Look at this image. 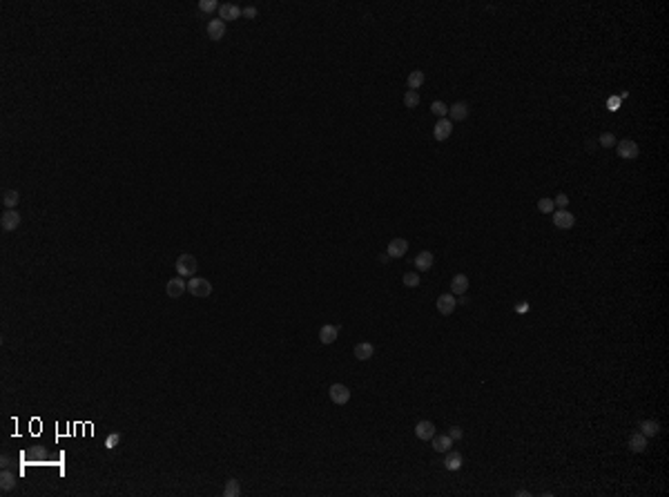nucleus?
<instances>
[{
    "mask_svg": "<svg viewBox=\"0 0 669 497\" xmlns=\"http://www.w3.org/2000/svg\"><path fill=\"white\" fill-rule=\"evenodd\" d=\"M188 292L192 294V297L205 299V297H210V294H212V283L207 281V279H203V277H192L188 281Z\"/></svg>",
    "mask_w": 669,
    "mask_h": 497,
    "instance_id": "obj_1",
    "label": "nucleus"
},
{
    "mask_svg": "<svg viewBox=\"0 0 669 497\" xmlns=\"http://www.w3.org/2000/svg\"><path fill=\"white\" fill-rule=\"evenodd\" d=\"M174 267H177V272H179V277H190L192 279L196 275V270H199V263H196V259L192 254H181L177 259V263H174Z\"/></svg>",
    "mask_w": 669,
    "mask_h": 497,
    "instance_id": "obj_2",
    "label": "nucleus"
},
{
    "mask_svg": "<svg viewBox=\"0 0 669 497\" xmlns=\"http://www.w3.org/2000/svg\"><path fill=\"white\" fill-rule=\"evenodd\" d=\"M328 395H330V401L335 406H346L350 401V388L344 386V384H333L328 388Z\"/></svg>",
    "mask_w": 669,
    "mask_h": 497,
    "instance_id": "obj_3",
    "label": "nucleus"
},
{
    "mask_svg": "<svg viewBox=\"0 0 669 497\" xmlns=\"http://www.w3.org/2000/svg\"><path fill=\"white\" fill-rule=\"evenodd\" d=\"M616 149H618V156L625 159V161H633V159H638V154H640L638 143L631 141V138H625V141L616 143Z\"/></svg>",
    "mask_w": 669,
    "mask_h": 497,
    "instance_id": "obj_4",
    "label": "nucleus"
},
{
    "mask_svg": "<svg viewBox=\"0 0 669 497\" xmlns=\"http://www.w3.org/2000/svg\"><path fill=\"white\" fill-rule=\"evenodd\" d=\"M455 308H457V299H455V294L451 292H446V294H440L437 297V312L444 317H448V315H453Z\"/></svg>",
    "mask_w": 669,
    "mask_h": 497,
    "instance_id": "obj_5",
    "label": "nucleus"
},
{
    "mask_svg": "<svg viewBox=\"0 0 669 497\" xmlns=\"http://www.w3.org/2000/svg\"><path fill=\"white\" fill-rule=\"evenodd\" d=\"M406 252H408V241L406 239H393V241L389 243V248H386L389 259H402V256H406Z\"/></svg>",
    "mask_w": 669,
    "mask_h": 497,
    "instance_id": "obj_6",
    "label": "nucleus"
},
{
    "mask_svg": "<svg viewBox=\"0 0 669 497\" xmlns=\"http://www.w3.org/2000/svg\"><path fill=\"white\" fill-rule=\"evenodd\" d=\"M573 223H576V216H573L571 212H567V210L553 212V225L558 227V230H571Z\"/></svg>",
    "mask_w": 669,
    "mask_h": 497,
    "instance_id": "obj_7",
    "label": "nucleus"
},
{
    "mask_svg": "<svg viewBox=\"0 0 669 497\" xmlns=\"http://www.w3.org/2000/svg\"><path fill=\"white\" fill-rule=\"evenodd\" d=\"M18 225H20V214L16 210H7L3 216H0V227H3L5 232L18 230Z\"/></svg>",
    "mask_w": 669,
    "mask_h": 497,
    "instance_id": "obj_8",
    "label": "nucleus"
},
{
    "mask_svg": "<svg viewBox=\"0 0 669 497\" xmlns=\"http://www.w3.org/2000/svg\"><path fill=\"white\" fill-rule=\"evenodd\" d=\"M453 134V121L451 119H440L435 123V130H433V136H435V141H446L448 136Z\"/></svg>",
    "mask_w": 669,
    "mask_h": 497,
    "instance_id": "obj_9",
    "label": "nucleus"
},
{
    "mask_svg": "<svg viewBox=\"0 0 669 497\" xmlns=\"http://www.w3.org/2000/svg\"><path fill=\"white\" fill-rule=\"evenodd\" d=\"M165 292H167V297H170V299H179L183 292H188V283H185L181 277H174V279L167 281Z\"/></svg>",
    "mask_w": 669,
    "mask_h": 497,
    "instance_id": "obj_10",
    "label": "nucleus"
},
{
    "mask_svg": "<svg viewBox=\"0 0 669 497\" xmlns=\"http://www.w3.org/2000/svg\"><path fill=\"white\" fill-rule=\"evenodd\" d=\"M337 337H339V326H333V323H326V326L319 328V341H322L324 346H330V343H335L337 341Z\"/></svg>",
    "mask_w": 669,
    "mask_h": 497,
    "instance_id": "obj_11",
    "label": "nucleus"
},
{
    "mask_svg": "<svg viewBox=\"0 0 669 497\" xmlns=\"http://www.w3.org/2000/svg\"><path fill=\"white\" fill-rule=\"evenodd\" d=\"M219 18L223 22H232V20H239L241 18V7L237 5H219Z\"/></svg>",
    "mask_w": 669,
    "mask_h": 497,
    "instance_id": "obj_12",
    "label": "nucleus"
},
{
    "mask_svg": "<svg viewBox=\"0 0 669 497\" xmlns=\"http://www.w3.org/2000/svg\"><path fill=\"white\" fill-rule=\"evenodd\" d=\"M207 36H210V41H221V38L226 36V22H223L221 18L210 20L207 22Z\"/></svg>",
    "mask_w": 669,
    "mask_h": 497,
    "instance_id": "obj_13",
    "label": "nucleus"
},
{
    "mask_svg": "<svg viewBox=\"0 0 669 497\" xmlns=\"http://www.w3.org/2000/svg\"><path fill=\"white\" fill-rule=\"evenodd\" d=\"M466 290H469V277L466 275H455L451 279V294L462 297V294H466Z\"/></svg>",
    "mask_w": 669,
    "mask_h": 497,
    "instance_id": "obj_14",
    "label": "nucleus"
},
{
    "mask_svg": "<svg viewBox=\"0 0 669 497\" xmlns=\"http://www.w3.org/2000/svg\"><path fill=\"white\" fill-rule=\"evenodd\" d=\"M415 435H417V439H421V442H429V439H433V435H435V424L433 422H419L417 426H415Z\"/></svg>",
    "mask_w": 669,
    "mask_h": 497,
    "instance_id": "obj_15",
    "label": "nucleus"
},
{
    "mask_svg": "<svg viewBox=\"0 0 669 497\" xmlns=\"http://www.w3.org/2000/svg\"><path fill=\"white\" fill-rule=\"evenodd\" d=\"M433 261H435L433 252H429V250H421V252L415 256V267H417L419 272H429L431 267H433Z\"/></svg>",
    "mask_w": 669,
    "mask_h": 497,
    "instance_id": "obj_16",
    "label": "nucleus"
},
{
    "mask_svg": "<svg viewBox=\"0 0 669 497\" xmlns=\"http://www.w3.org/2000/svg\"><path fill=\"white\" fill-rule=\"evenodd\" d=\"M431 442H433V450H435V453H448L451 446H453V439L448 437V435H437V433L433 435Z\"/></svg>",
    "mask_w": 669,
    "mask_h": 497,
    "instance_id": "obj_17",
    "label": "nucleus"
},
{
    "mask_svg": "<svg viewBox=\"0 0 669 497\" xmlns=\"http://www.w3.org/2000/svg\"><path fill=\"white\" fill-rule=\"evenodd\" d=\"M353 355H355V359H359V361H368L370 357L375 355V346L370 343V341H362V343L355 346Z\"/></svg>",
    "mask_w": 669,
    "mask_h": 497,
    "instance_id": "obj_18",
    "label": "nucleus"
},
{
    "mask_svg": "<svg viewBox=\"0 0 669 497\" xmlns=\"http://www.w3.org/2000/svg\"><path fill=\"white\" fill-rule=\"evenodd\" d=\"M448 116H451V121H464L469 116V105L464 100H457V103H453L448 107Z\"/></svg>",
    "mask_w": 669,
    "mask_h": 497,
    "instance_id": "obj_19",
    "label": "nucleus"
},
{
    "mask_svg": "<svg viewBox=\"0 0 669 497\" xmlns=\"http://www.w3.org/2000/svg\"><path fill=\"white\" fill-rule=\"evenodd\" d=\"M462 466H464V457L460 453H455V450H448L446 460H444V468L446 471H460Z\"/></svg>",
    "mask_w": 669,
    "mask_h": 497,
    "instance_id": "obj_20",
    "label": "nucleus"
},
{
    "mask_svg": "<svg viewBox=\"0 0 669 497\" xmlns=\"http://www.w3.org/2000/svg\"><path fill=\"white\" fill-rule=\"evenodd\" d=\"M640 433L645 435V437H656L660 431V426H658V422H654V419H645V422H640Z\"/></svg>",
    "mask_w": 669,
    "mask_h": 497,
    "instance_id": "obj_21",
    "label": "nucleus"
},
{
    "mask_svg": "<svg viewBox=\"0 0 669 497\" xmlns=\"http://www.w3.org/2000/svg\"><path fill=\"white\" fill-rule=\"evenodd\" d=\"M14 486H16L14 473H11L9 468H3V475H0V488H3L5 493H9V490H14Z\"/></svg>",
    "mask_w": 669,
    "mask_h": 497,
    "instance_id": "obj_22",
    "label": "nucleus"
},
{
    "mask_svg": "<svg viewBox=\"0 0 669 497\" xmlns=\"http://www.w3.org/2000/svg\"><path fill=\"white\" fill-rule=\"evenodd\" d=\"M406 85H408V89H415V92H417V89L424 85V71H421V69L410 71L408 78H406Z\"/></svg>",
    "mask_w": 669,
    "mask_h": 497,
    "instance_id": "obj_23",
    "label": "nucleus"
},
{
    "mask_svg": "<svg viewBox=\"0 0 669 497\" xmlns=\"http://www.w3.org/2000/svg\"><path fill=\"white\" fill-rule=\"evenodd\" d=\"M629 448H631L633 453H643V450L647 448V437H645L643 433H636L631 439H629Z\"/></svg>",
    "mask_w": 669,
    "mask_h": 497,
    "instance_id": "obj_24",
    "label": "nucleus"
},
{
    "mask_svg": "<svg viewBox=\"0 0 669 497\" xmlns=\"http://www.w3.org/2000/svg\"><path fill=\"white\" fill-rule=\"evenodd\" d=\"M18 201H20V194L16 192V189H7V192L3 194V205H5L7 210H16Z\"/></svg>",
    "mask_w": 669,
    "mask_h": 497,
    "instance_id": "obj_25",
    "label": "nucleus"
},
{
    "mask_svg": "<svg viewBox=\"0 0 669 497\" xmlns=\"http://www.w3.org/2000/svg\"><path fill=\"white\" fill-rule=\"evenodd\" d=\"M404 105H406L408 109L417 107V105H419V92H415V89H406V94H404Z\"/></svg>",
    "mask_w": 669,
    "mask_h": 497,
    "instance_id": "obj_26",
    "label": "nucleus"
},
{
    "mask_svg": "<svg viewBox=\"0 0 669 497\" xmlns=\"http://www.w3.org/2000/svg\"><path fill=\"white\" fill-rule=\"evenodd\" d=\"M223 495H226V497H239V495H241L239 479H228L226 488H223Z\"/></svg>",
    "mask_w": 669,
    "mask_h": 497,
    "instance_id": "obj_27",
    "label": "nucleus"
},
{
    "mask_svg": "<svg viewBox=\"0 0 669 497\" xmlns=\"http://www.w3.org/2000/svg\"><path fill=\"white\" fill-rule=\"evenodd\" d=\"M431 111L435 116H440V119H446V114H448V105L446 103H442V100H433L431 103Z\"/></svg>",
    "mask_w": 669,
    "mask_h": 497,
    "instance_id": "obj_28",
    "label": "nucleus"
},
{
    "mask_svg": "<svg viewBox=\"0 0 669 497\" xmlns=\"http://www.w3.org/2000/svg\"><path fill=\"white\" fill-rule=\"evenodd\" d=\"M538 210L542 212V214H553V210H555V203H553V199H549V197L540 199V201H538Z\"/></svg>",
    "mask_w": 669,
    "mask_h": 497,
    "instance_id": "obj_29",
    "label": "nucleus"
},
{
    "mask_svg": "<svg viewBox=\"0 0 669 497\" xmlns=\"http://www.w3.org/2000/svg\"><path fill=\"white\" fill-rule=\"evenodd\" d=\"M402 283L406 288H417L419 286V275L417 272H406V275L402 277Z\"/></svg>",
    "mask_w": 669,
    "mask_h": 497,
    "instance_id": "obj_30",
    "label": "nucleus"
},
{
    "mask_svg": "<svg viewBox=\"0 0 669 497\" xmlns=\"http://www.w3.org/2000/svg\"><path fill=\"white\" fill-rule=\"evenodd\" d=\"M616 143H618V141H616V136H614V134H611V132H605V134H600V145H603V147H614Z\"/></svg>",
    "mask_w": 669,
    "mask_h": 497,
    "instance_id": "obj_31",
    "label": "nucleus"
},
{
    "mask_svg": "<svg viewBox=\"0 0 669 497\" xmlns=\"http://www.w3.org/2000/svg\"><path fill=\"white\" fill-rule=\"evenodd\" d=\"M119 442H121V435H119V433H110V435H108V439H105V448H108V450H114L116 446H119Z\"/></svg>",
    "mask_w": 669,
    "mask_h": 497,
    "instance_id": "obj_32",
    "label": "nucleus"
},
{
    "mask_svg": "<svg viewBox=\"0 0 669 497\" xmlns=\"http://www.w3.org/2000/svg\"><path fill=\"white\" fill-rule=\"evenodd\" d=\"M199 9H201V11H205V14H212L215 9H219V5H217V0H201V3H199Z\"/></svg>",
    "mask_w": 669,
    "mask_h": 497,
    "instance_id": "obj_33",
    "label": "nucleus"
},
{
    "mask_svg": "<svg viewBox=\"0 0 669 497\" xmlns=\"http://www.w3.org/2000/svg\"><path fill=\"white\" fill-rule=\"evenodd\" d=\"M241 16H245L248 20H255L257 16H259V9L257 7H245V9H241Z\"/></svg>",
    "mask_w": 669,
    "mask_h": 497,
    "instance_id": "obj_34",
    "label": "nucleus"
},
{
    "mask_svg": "<svg viewBox=\"0 0 669 497\" xmlns=\"http://www.w3.org/2000/svg\"><path fill=\"white\" fill-rule=\"evenodd\" d=\"M553 203H555V205H558V208H560V210H567V205H569V197H567V194H558V197H555V201H553Z\"/></svg>",
    "mask_w": 669,
    "mask_h": 497,
    "instance_id": "obj_35",
    "label": "nucleus"
},
{
    "mask_svg": "<svg viewBox=\"0 0 669 497\" xmlns=\"http://www.w3.org/2000/svg\"><path fill=\"white\" fill-rule=\"evenodd\" d=\"M446 435H448V437H451V439H453V442H455V439H462V435H464V431H462V428H460V426H451V431H448Z\"/></svg>",
    "mask_w": 669,
    "mask_h": 497,
    "instance_id": "obj_36",
    "label": "nucleus"
},
{
    "mask_svg": "<svg viewBox=\"0 0 669 497\" xmlns=\"http://www.w3.org/2000/svg\"><path fill=\"white\" fill-rule=\"evenodd\" d=\"M0 466H3V468H9V466H11V460H9L7 455H3V457H0Z\"/></svg>",
    "mask_w": 669,
    "mask_h": 497,
    "instance_id": "obj_37",
    "label": "nucleus"
},
{
    "mask_svg": "<svg viewBox=\"0 0 669 497\" xmlns=\"http://www.w3.org/2000/svg\"><path fill=\"white\" fill-rule=\"evenodd\" d=\"M526 308H529V305H526V303H520V305H518V308H515V310H518V312H526Z\"/></svg>",
    "mask_w": 669,
    "mask_h": 497,
    "instance_id": "obj_38",
    "label": "nucleus"
},
{
    "mask_svg": "<svg viewBox=\"0 0 669 497\" xmlns=\"http://www.w3.org/2000/svg\"><path fill=\"white\" fill-rule=\"evenodd\" d=\"M515 495H518V497H526V495H529V490H518Z\"/></svg>",
    "mask_w": 669,
    "mask_h": 497,
    "instance_id": "obj_39",
    "label": "nucleus"
}]
</instances>
